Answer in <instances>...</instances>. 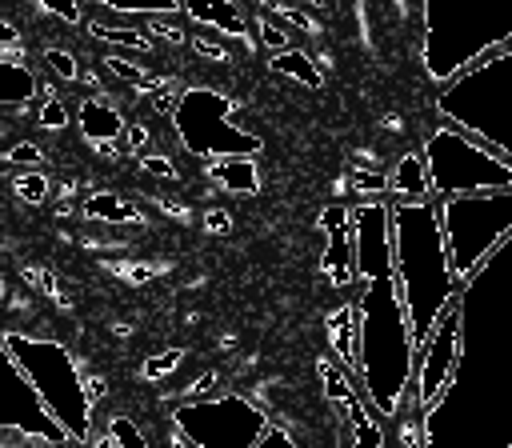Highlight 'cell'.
I'll return each instance as SVG.
<instances>
[{
    "label": "cell",
    "instance_id": "33",
    "mask_svg": "<svg viewBox=\"0 0 512 448\" xmlns=\"http://www.w3.org/2000/svg\"><path fill=\"white\" fill-rule=\"evenodd\" d=\"M40 160H44V152H40L36 144H28V140L8 152V164H40Z\"/></svg>",
    "mask_w": 512,
    "mask_h": 448
},
{
    "label": "cell",
    "instance_id": "41",
    "mask_svg": "<svg viewBox=\"0 0 512 448\" xmlns=\"http://www.w3.org/2000/svg\"><path fill=\"white\" fill-rule=\"evenodd\" d=\"M0 304H4V280H0Z\"/></svg>",
    "mask_w": 512,
    "mask_h": 448
},
{
    "label": "cell",
    "instance_id": "29",
    "mask_svg": "<svg viewBox=\"0 0 512 448\" xmlns=\"http://www.w3.org/2000/svg\"><path fill=\"white\" fill-rule=\"evenodd\" d=\"M272 8H276L288 24H296V28H304V32H320V28H316V20H312V16H304V12L296 8V0H288V4H272Z\"/></svg>",
    "mask_w": 512,
    "mask_h": 448
},
{
    "label": "cell",
    "instance_id": "14",
    "mask_svg": "<svg viewBox=\"0 0 512 448\" xmlns=\"http://www.w3.org/2000/svg\"><path fill=\"white\" fill-rule=\"evenodd\" d=\"M268 68H272V72H280V76L300 80L304 88H320V84H324L320 68L312 64V56H308L304 48H284V52H272V64H268Z\"/></svg>",
    "mask_w": 512,
    "mask_h": 448
},
{
    "label": "cell",
    "instance_id": "35",
    "mask_svg": "<svg viewBox=\"0 0 512 448\" xmlns=\"http://www.w3.org/2000/svg\"><path fill=\"white\" fill-rule=\"evenodd\" d=\"M0 48H4V52H20V32H16V24H8V20H0Z\"/></svg>",
    "mask_w": 512,
    "mask_h": 448
},
{
    "label": "cell",
    "instance_id": "4",
    "mask_svg": "<svg viewBox=\"0 0 512 448\" xmlns=\"http://www.w3.org/2000/svg\"><path fill=\"white\" fill-rule=\"evenodd\" d=\"M320 232H324V252H320V272L332 288H352L356 280V248H352V212L344 204H328L320 212Z\"/></svg>",
    "mask_w": 512,
    "mask_h": 448
},
{
    "label": "cell",
    "instance_id": "37",
    "mask_svg": "<svg viewBox=\"0 0 512 448\" xmlns=\"http://www.w3.org/2000/svg\"><path fill=\"white\" fill-rule=\"evenodd\" d=\"M156 204H160L168 216H176V220H188V204H176V200H168V196H156Z\"/></svg>",
    "mask_w": 512,
    "mask_h": 448
},
{
    "label": "cell",
    "instance_id": "26",
    "mask_svg": "<svg viewBox=\"0 0 512 448\" xmlns=\"http://www.w3.org/2000/svg\"><path fill=\"white\" fill-rule=\"evenodd\" d=\"M20 276H24V284L40 288L44 296H56V300H64V296H60V288H56V276H52V272H44V268H20Z\"/></svg>",
    "mask_w": 512,
    "mask_h": 448
},
{
    "label": "cell",
    "instance_id": "42",
    "mask_svg": "<svg viewBox=\"0 0 512 448\" xmlns=\"http://www.w3.org/2000/svg\"><path fill=\"white\" fill-rule=\"evenodd\" d=\"M264 4H288V0H264Z\"/></svg>",
    "mask_w": 512,
    "mask_h": 448
},
{
    "label": "cell",
    "instance_id": "13",
    "mask_svg": "<svg viewBox=\"0 0 512 448\" xmlns=\"http://www.w3.org/2000/svg\"><path fill=\"white\" fill-rule=\"evenodd\" d=\"M340 404H344L348 424H352V448H384V428H380V420H372V412L360 400V392L352 388Z\"/></svg>",
    "mask_w": 512,
    "mask_h": 448
},
{
    "label": "cell",
    "instance_id": "25",
    "mask_svg": "<svg viewBox=\"0 0 512 448\" xmlns=\"http://www.w3.org/2000/svg\"><path fill=\"white\" fill-rule=\"evenodd\" d=\"M260 40H264L272 52L292 48V32H288V24H276L272 16H260Z\"/></svg>",
    "mask_w": 512,
    "mask_h": 448
},
{
    "label": "cell",
    "instance_id": "10",
    "mask_svg": "<svg viewBox=\"0 0 512 448\" xmlns=\"http://www.w3.org/2000/svg\"><path fill=\"white\" fill-rule=\"evenodd\" d=\"M208 176L232 192V196H252L260 188V172H256V160L252 156H220V160H208Z\"/></svg>",
    "mask_w": 512,
    "mask_h": 448
},
{
    "label": "cell",
    "instance_id": "6",
    "mask_svg": "<svg viewBox=\"0 0 512 448\" xmlns=\"http://www.w3.org/2000/svg\"><path fill=\"white\" fill-rule=\"evenodd\" d=\"M76 124H80V132H84V140L88 144H120L124 140V116H120V108L108 100V96H88V100H80V108H76Z\"/></svg>",
    "mask_w": 512,
    "mask_h": 448
},
{
    "label": "cell",
    "instance_id": "15",
    "mask_svg": "<svg viewBox=\"0 0 512 448\" xmlns=\"http://www.w3.org/2000/svg\"><path fill=\"white\" fill-rule=\"evenodd\" d=\"M348 188H352L356 196H388V172H384L376 160L360 156V164L348 168Z\"/></svg>",
    "mask_w": 512,
    "mask_h": 448
},
{
    "label": "cell",
    "instance_id": "34",
    "mask_svg": "<svg viewBox=\"0 0 512 448\" xmlns=\"http://www.w3.org/2000/svg\"><path fill=\"white\" fill-rule=\"evenodd\" d=\"M124 132H128V136H124V152H144V144H148L152 132H148L144 124H128Z\"/></svg>",
    "mask_w": 512,
    "mask_h": 448
},
{
    "label": "cell",
    "instance_id": "39",
    "mask_svg": "<svg viewBox=\"0 0 512 448\" xmlns=\"http://www.w3.org/2000/svg\"><path fill=\"white\" fill-rule=\"evenodd\" d=\"M212 384H216V372H204L188 392H192V396H208V392H212Z\"/></svg>",
    "mask_w": 512,
    "mask_h": 448
},
{
    "label": "cell",
    "instance_id": "31",
    "mask_svg": "<svg viewBox=\"0 0 512 448\" xmlns=\"http://www.w3.org/2000/svg\"><path fill=\"white\" fill-rule=\"evenodd\" d=\"M204 232L228 236V232H232V216H228L224 208H208V212H204Z\"/></svg>",
    "mask_w": 512,
    "mask_h": 448
},
{
    "label": "cell",
    "instance_id": "21",
    "mask_svg": "<svg viewBox=\"0 0 512 448\" xmlns=\"http://www.w3.org/2000/svg\"><path fill=\"white\" fill-rule=\"evenodd\" d=\"M104 8H112V12H176L180 8V0H100Z\"/></svg>",
    "mask_w": 512,
    "mask_h": 448
},
{
    "label": "cell",
    "instance_id": "18",
    "mask_svg": "<svg viewBox=\"0 0 512 448\" xmlns=\"http://www.w3.org/2000/svg\"><path fill=\"white\" fill-rule=\"evenodd\" d=\"M316 368H320V376H324V392H328V400H336V404H340V400L352 392V384H348V372H344L340 364H332V360H320Z\"/></svg>",
    "mask_w": 512,
    "mask_h": 448
},
{
    "label": "cell",
    "instance_id": "2",
    "mask_svg": "<svg viewBox=\"0 0 512 448\" xmlns=\"http://www.w3.org/2000/svg\"><path fill=\"white\" fill-rule=\"evenodd\" d=\"M236 100L216 92V88H188L176 96L172 108V124L180 144L200 156V160H220V156H256L260 152V136L240 132L228 116H232Z\"/></svg>",
    "mask_w": 512,
    "mask_h": 448
},
{
    "label": "cell",
    "instance_id": "1",
    "mask_svg": "<svg viewBox=\"0 0 512 448\" xmlns=\"http://www.w3.org/2000/svg\"><path fill=\"white\" fill-rule=\"evenodd\" d=\"M0 344L8 348V356L20 364V372L28 376V384L36 388V396L44 400L48 416L64 428V436L72 444H84L92 436L88 420H92V400L84 388V372L76 364V356L48 336H28V332H4Z\"/></svg>",
    "mask_w": 512,
    "mask_h": 448
},
{
    "label": "cell",
    "instance_id": "30",
    "mask_svg": "<svg viewBox=\"0 0 512 448\" xmlns=\"http://www.w3.org/2000/svg\"><path fill=\"white\" fill-rule=\"evenodd\" d=\"M188 44H192L200 56H208V60H220V64L232 60V52H228L224 44H212V40H204V36H188Z\"/></svg>",
    "mask_w": 512,
    "mask_h": 448
},
{
    "label": "cell",
    "instance_id": "36",
    "mask_svg": "<svg viewBox=\"0 0 512 448\" xmlns=\"http://www.w3.org/2000/svg\"><path fill=\"white\" fill-rule=\"evenodd\" d=\"M84 388H88V400H92V404L104 400V392H108V388H104V376H92V372L84 376Z\"/></svg>",
    "mask_w": 512,
    "mask_h": 448
},
{
    "label": "cell",
    "instance_id": "9",
    "mask_svg": "<svg viewBox=\"0 0 512 448\" xmlns=\"http://www.w3.org/2000/svg\"><path fill=\"white\" fill-rule=\"evenodd\" d=\"M80 212L88 216V220H96V224H132V228H144V212H140V204L136 200H128V196H116V192H88L84 200H80Z\"/></svg>",
    "mask_w": 512,
    "mask_h": 448
},
{
    "label": "cell",
    "instance_id": "23",
    "mask_svg": "<svg viewBox=\"0 0 512 448\" xmlns=\"http://www.w3.org/2000/svg\"><path fill=\"white\" fill-rule=\"evenodd\" d=\"M16 196L28 204H40L48 196V176L44 172H20L16 176Z\"/></svg>",
    "mask_w": 512,
    "mask_h": 448
},
{
    "label": "cell",
    "instance_id": "20",
    "mask_svg": "<svg viewBox=\"0 0 512 448\" xmlns=\"http://www.w3.org/2000/svg\"><path fill=\"white\" fill-rule=\"evenodd\" d=\"M36 124L48 128V132H64V128H68V108H64V100L44 96V100H40V112H36Z\"/></svg>",
    "mask_w": 512,
    "mask_h": 448
},
{
    "label": "cell",
    "instance_id": "8",
    "mask_svg": "<svg viewBox=\"0 0 512 448\" xmlns=\"http://www.w3.org/2000/svg\"><path fill=\"white\" fill-rule=\"evenodd\" d=\"M360 312L352 308V304H340L332 316H328V344H332V356H336V364L344 368V372H352L356 364H360Z\"/></svg>",
    "mask_w": 512,
    "mask_h": 448
},
{
    "label": "cell",
    "instance_id": "27",
    "mask_svg": "<svg viewBox=\"0 0 512 448\" xmlns=\"http://www.w3.org/2000/svg\"><path fill=\"white\" fill-rule=\"evenodd\" d=\"M44 12H52V16H60L64 24H84V16H80V4L76 0H36Z\"/></svg>",
    "mask_w": 512,
    "mask_h": 448
},
{
    "label": "cell",
    "instance_id": "24",
    "mask_svg": "<svg viewBox=\"0 0 512 448\" xmlns=\"http://www.w3.org/2000/svg\"><path fill=\"white\" fill-rule=\"evenodd\" d=\"M180 360H184V352H180V348H168V352H160V356H148V360H144V380H160V376L176 372V368H180Z\"/></svg>",
    "mask_w": 512,
    "mask_h": 448
},
{
    "label": "cell",
    "instance_id": "7",
    "mask_svg": "<svg viewBox=\"0 0 512 448\" xmlns=\"http://www.w3.org/2000/svg\"><path fill=\"white\" fill-rule=\"evenodd\" d=\"M180 8L204 24V28H216L220 36H232V40H248V20L240 16L236 0H180Z\"/></svg>",
    "mask_w": 512,
    "mask_h": 448
},
{
    "label": "cell",
    "instance_id": "22",
    "mask_svg": "<svg viewBox=\"0 0 512 448\" xmlns=\"http://www.w3.org/2000/svg\"><path fill=\"white\" fill-rule=\"evenodd\" d=\"M44 64H48V72H52V76H60V80H80L76 56H72V52H64V48H44Z\"/></svg>",
    "mask_w": 512,
    "mask_h": 448
},
{
    "label": "cell",
    "instance_id": "3",
    "mask_svg": "<svg viewBox=\"0 0 512 448\" xmlns=\"http://www.w3.org/2000/svg\"><path fill=\"white\" fill-rule=\"evenodd\" d=\"M0 428H12L44 448H64L68 436L64 428L48 416L44 400L36 396V388L28 384V376L20 372V364L8 356V348L0 344Z\"/></svg>",
    "mask_w": 512,
    "mask_h": 448
},
{
    "label": "cell",
    "instance_id": "32",
    "mask_svg": "<svg viewBox=\"0 0 512 448\" xmlns=\"http://www.w3.org/2000/svg\"><path fill=\"white\" fill-rule=\"evenodd\" d=\"M144 36H160V40H168V44H184V40H188V32H180V28H172V24L156 20V16H152V24H148Z\"/></svg>",
    "mask_w": 512,
    "mask_h": 448
},
{
    "label": "cell",
    "instance_id": "12",
    "mask_svg": "<svg viewBox=\"0 0 512 448\" xmlns=\"http://www.w3.org/2000/svg\"><path fill=\"white\" fill-rule=\"evenodd\" d=\"M388 196H396V200H428V196H432V184H428V176H424L420 156L408 152V156L396 164V172L388 176Z\"/></svg>",
    "mask_w": 512,
    "mask_h": 448
},
{
    "label": "cell",
    "instance_id": "28",
    "mask_svg": "<svg viewBox=\"0 0 512 448\" xmlns=\"http://www.w3.org/2000/svg\"><path fill=\"white\" fill-rule=\"evenodd\" d=\"M140 168H144L148 176H160V180H180V172H176V164H172L168 156H144Z\"/></svg>",
    "mask_w": 512,
    "mask_h": 448
},
{
    "label": "cell",
    "instance_id": "5",
    "mask_svg": "<svg viewBox=\"0 0 512 448\" xmlns=\"http://www.w3.org/2000/svg\"><path fill=\"white\" fill-rule=\"evenodd\" d=\"M456 324H460V312H456V304H448V312L436 320L428 356H420V364H432V360H436V372L412 392L420 408H432V400L440 396V388L452 380V368H456Z\"/></svg>",
    "mask_w": 512,
    "mask_h": 448
},
{
    "label": "cell",
    "instance_id": "11",
    "mask_svg": "<svg viewBox=\"0 0 512 448\" xmlns=\"http://www.w3.org/2000/svg\"><path fill=\"white\" fill-rule=\"evenodd\" d=\"M32 92H36V76L24 64V56L20 52H0V104L16 108V104L32 100Z\"/></svg>",
    "mask_w": 512,
    "mask_h": 448
},
{
    "label": "cell",
    "instance_id": "19",
    "mask_svg": "<svg viewBox=\"0 0 512 448\" xmlns=\"http://www.w3.org/2000/svg\"><path fill=\"white\" fill-rule=\"evenodd\" d=\"M108 436H112L116 448H148V440L140 436V428L128 416H112L108 420Z\"/></svg>",
    "mask_w": 512,
    "mask_h": 448
},
{
    "label": "cell",
    "instance_id": "40",
    "mask_svg": "<svg viewBox=\"0 0 512 448\" xmlns=\"http://www.w3.org/2000/svg\"><path fill=\"white\" fill-rule=\"evenodd\" d=\"M396 8H400V12H404V8H408V4H404V0H396Z\"/></svg>",
    "mask_w": 512,
    "mask_h": 448
},
{
    "label": "cell",
    "instance_id": "17",
    "mask_svg": "<svg viewBox=\"0 0 512 448\" xmlns=\"http://www.w3.org/2000/svg\"><path fill=\"white\" fill-rule=\"evenodd\" d=\"M104 68H108L116 80H124V84H132L136 92H144V96L160 88V84H156V80H152L144 68H136V64H132V60H124V56H108V60H104Z\"/></svg>",
    "mask_w": 512,
    "mask_h": 448
},
{
    "label": "cell",
    "instance_id": "38",
    "mask_svg": "<svg viewBox=\"0 0 512 448\" xmlns=\"http://www.w3.org/2000/svg\"><path fill=\"white\" fill-rule=\"evenodd\" d=\"M120 276H128L132 284H144V280H152V268H140V264H124V268H120Z\"/></svg>",
    "mask_w": 512,
    "mask_h": 448
},
{
    "label": "cell",
    "instance_id": "16",
    "mask_svg": "<svg viewBox=\"0 0 512 448\" xmlns=\"http://www.w3.org/2000/svg\"><path fill=\"white\" fill-rule=\"evenodd\" d=\"M88 36H96V40H104V44H124V48H136V52H148V48H152V40H148L144 32H136V28H116V24H100V20L88 24Z\"/></svg>",
    "mask_w": 512,
    "mask_h": 448
}]
</instances>
